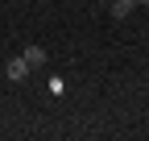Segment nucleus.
<instances>
[{"label":"nucleus","mask_w":149,"mask_h":141,"mask_svg":"<svg viewBox=\"0 0 149 141\" xmlns=\"http://www.w3.org/2000/svg\"><path fill=\"white\" fill-rule=\"evenodd\" d=\"M21 58H25L29 66H42V62H46L50 54H46V50H42V46H25V54H21Z\"/></svg>","instance_id":"7ed1b4c3"},{"label":"nucleus","mask_w":149,"mask_h":141,"mask_svg":"<svg viewBox=\"0 0 149 141\" xmlns=\"http://www.w3.org/2000/svg\"><path fill=\"white\" fill-rule=\"evenodd\" d=\"M133 8H137V0H112V4H108V13H112V21H124V17L133 13Z\"/></svg>","instance_id":"f03ea898"},{"label":"nucleus","mask_w":149,"mask_h":141,"mask_svg":"<svg viewBox=\"0 0 149 141\" xmlns=\"http://www.w3.org/2000/svg\"><path fill=\"white\" fill-rule=\"evenodd\" d=\"M4 75H8V83H25V75H29V62H25V58H13V62L4 66Z\"/></svg>","instance_id":"f257e3e1"},{"label":"nucleus","mask_w":149,"mask_h":141,"mask_svg":"<svg viewBox=\"0 0 149 141\" xmlns=\"http://www.w3.org/2000/svg\"><path fill=\"white\" fill-rule=\"evenodd\" d=\"M137 4H149V0H137Z\"/></svg>","instance_id":"20e7f679"}]
</instances>
